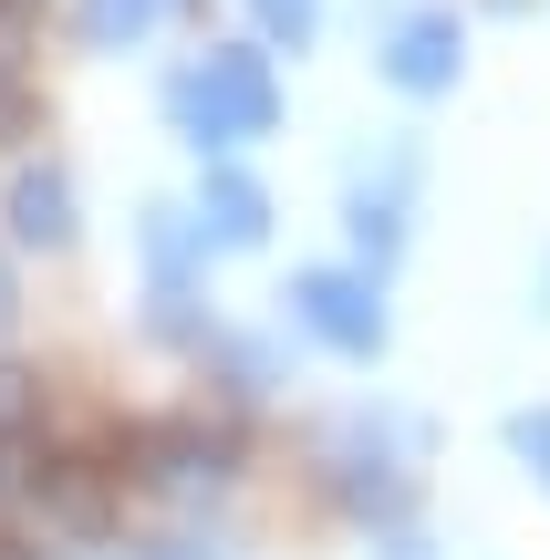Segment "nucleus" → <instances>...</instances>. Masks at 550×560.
I'll use <instances>...</instances> for the list:
<instances>
[{
    "label": "nucleus",
    "instance_id": "obj_8",
    "mask_svg": "<svg viewBox=\"0 0 550 560\" xmlns=\"http://www.w3.org/2000/svg\"><path fill=\"white\" fill-rule=\"evenodd\" d=\"M249 11H260V32H270V42H291V52L323 32V0H249Z\"/></svg>",
    "mask_w": 550,
    "mask_h": 560
},
{
    "label": "nucleus",
    "instance_id": "obj_6",
    "mask_svg": "<svg viewBox=\"0 0 550 560\" xmlns=\"http://www.w3.org/2000/svg\"><path fill=\"white\" fill-rule=\"evenodd\" d=\"M11 240H32V249L73 240V187H62L52 166H21V177H11Z\"/></svg>",
    "mask_w": 550,
    "mask_h": 560
},
{
    "label": "nucleus",
    "instance_id": "obj_1",
    "mask_svg": "<svg viewBox=\"0 0 550 560\" xmlns=\"http://www.w3.org/2000/svg\"><path fill=\"white\" fill-rule=\"evenodd\" d=\"M177 125H187V145H249V136H270V125H281V83H270V62L260 52H208L198 73L177 83Z\"/></svg>",
    "mask_w": 550,
    "mask_h": 560
},
{
    "label": "nucleus",
    "instance_id": "obj_4",
    "mask_svg": "<svg viewBox=\"0 0 550 560\" xmlns=\"http://www.w3.org/2000/svg\"><path fill=\"white\" fill-rule=\"evenodd\" d=\"M136 467L145 478H166V488H219L229 478V436H208L198 416H166V425H136Z\"/></svg>",
    "mask_w": 550,
    "mask_h": 560
},
{
    "label": "nucleus",
    "instance_id": "obj_10",
    "mask_svg": "<svg viewBox=\"0 0 550 560\" xmlns=\"http://www.w3.org/2000/svg\"><path fill=\"white\" fill-rule=\"evenodd\" d=\"M510 446L530 457V478H550V416H510Z\"/></svg>",
    "mask_w": 550,
    "mask_h": 560
},
{
    "label": "nucleus",
    "instance_id": "obj_5",
    "mask_svg": "<svg viewBox=\"0 0 550 560\" xmlns=\"http://www.w3.org/2000/svg\"><path fill=\"white\" fill-rule=\"evenodd\" d=\"M198 240H219V249H260L270 240V198L239 177V166H208V187H198Z\"/></svg>",
    "mask_w": 550,
    "mask_h": 560
},
{
    "label": "nucleus",
    "instance_id": "obj_14",
    "mask_svg": "<svg viewBox=\"0 0 550 560\" xmlns=\"http://www.w3.org/2000/svg\"><path fill=\"white\" fill-rule=\"evenodd\" d=\"M0 560H42V550H21V540H0Z\"/></svg>",
    "mask_w": 550,
    "mask_h": 560
},
{
    "label": "nucleus",
    "instance_id": "obj_2",
    "mask_svg": "<svg viewBox=\"0 0 550 560\" xmlns=\"http://www.w3.org/2000/svg\"><path fill=\"white\" fill-rule=\"evenodd\" d=\"M291 301H302V322L332 342V353H385V301H374V280L302 270V280H291Z\"/></svg>",
    "mask_w": 550,
    "mask_h": 560
},
{
    "label": "nucleus",
    "instance_id": "obj_3",
    "mask_svg": "<svg viewBox=\"0 0 550 560\" xmlns=\"http://www.w3.org/2000/svg\"><path fill=\"white\" fill-rule=\"evenodd\" d=\"M457 62H468V42H457V21H447V11H416L406 32L385 42V83H395V94H447Z\"/></svg>",
    "mask_w": 550,
    "mask_h": 560
},
{
    "label": "nucleus",
    "instance_id": "obj_13",
    "mask_svg": "<svg viewBox=\"0 0 550 560\" xmlns=\"http://www.w3.org/2000/svg\"><path fill=\"white\" fill-rule=\"evenodd\" d=\"M0 332H11V270H0Z\"/></svg>",
    "mask_w": 550,
    "mask_h": 560
},
{
    "label": "nucleus",
    "instance_id": "obj_11",
    "mask_svg": "<svg viewBox=\"0 0 550 560\" xmlns=\"http://www.w3.org/2000/svg\"><path fill=\"white\" fill-rule=\"evenodd\" d=\"M353 240H364L374 260H385V249H395V208H374V198H364V208H353Z\"/></svg>",
    "mask_w": 550,
    "mask_h": 560
},
{
    "label": "nucleus",
    "instance_id": "obj_9",
    "mask_svg": "<svg viewBox=\"0 0 550 560\" xmlns=\"http://www.w3.org/2000/svg\"><path fill=\"white\" fill-rule=\"evenodd\" d=\"M32 416H42V384L21 374V363H0V436H21Z\"/></svg>",
    "mask_w": 550,
    "mask_h": 560
},
{
    "label": "nucleus",
    "instance_id": "obj_12",
    "mask_svg": "<svg viewBox=\"0 0 550 560\" xmlns=\"http://www.w3.org/2000/svg\"><path fill=\"white\" fill-rule=\"evenodd\" d=\"M21 125H32V94H21V83L0 73V136H21Z\"/></svg>",
    "mask_w": 550,
    "mask_h": 560
},
{
    "label": "nucleus",
    "instance_id": "obj_7",
    "mask_svg": "<svg viewBox=\"0 0 550 560\" xmlns=\"http://www.w3.org/2000/svg\"><path fill=\"white\" fill-rule=\"evenodd\" d=\"M156 21H166V0H83L73 32H83V52H125V42H145Z\"/></svg>",
    "mask_w": 550,
    "mask_h": 560
}]
</instances>
